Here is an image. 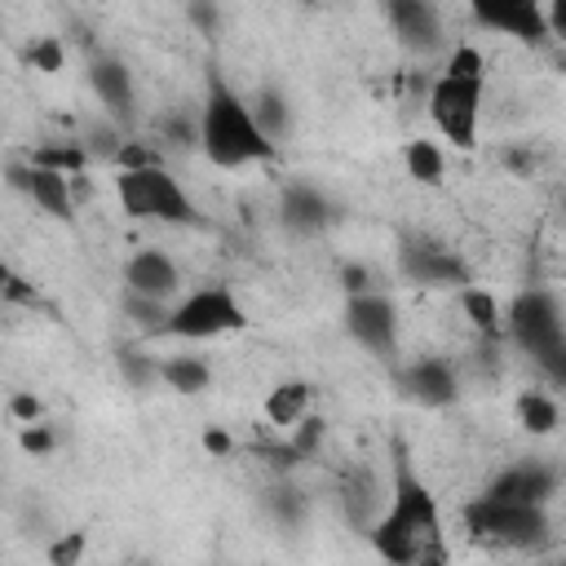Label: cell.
I'll list each match as a JSON object with an SVG mask.
<instances>
[{
  "mask_svg": "<svg viewBox=\"0 0 566 566\" xmlns=\"http://www.w3.org/2000/svg\"><path fill=\"white\" fill-rule=\"evenodd\" d=\"M389 500L380 504L376 522L367 526V539L385 566H451L447 526L438 495L416 473L411 455L394 447V473H389Z\"/></svg>",
  "mask_w": 566,
  "mask_h": 566,
  "instance_id": "6da1fadb",
  "label": "cell"
},
{
  "mask_svg": "<svg viewBox=\"0 0 566 566\" xmlns=\"http://www.w3.org/2000/svg\"><path fill=\"white\" fill-rule=\"evenodd\" d=\"M199 150L217 168H248V164L270 159L279 146L261 133L248 97H239L226 80H212L199 106Z\"/></svg>",
  "mask_w": 566,
  "mask_h": 566,
  "instance_id": "7a4b0ae2",
  "label": "cell"
},
{
  "mask_svg": "<svg viewBox=\"0 0 566 566\" xmlns=\"http://www.w3.org/2000/svg\"><path fill=\"white\" fill-rule=\"evenodd\" d=\"M482 88H486V57L473 44H455L447 53L442 75L429 88V119L455 150H473L478 146Z\"/></svg>",
  "mask_w": 566,
  "mask_h": 566,
  "instance_id": "3957f363",
  "label": "cell"
},
{
  "mask_svg": "<svg viewBox=\"0 0 566 566\" xmlns=\"http://www.w3.org/2000/svg\"><path fill=\"white\" fill-rule=\"evenodd\" d=\"M460 517H464L469 539L500 548V553H535L553 539V522L544 504H509V500L473 495L460 509Z\"/></svg>",
  "mask_w": 566,
  "mask_h": 566,
  "instance_id": "277c9868",
  "label": "cell"
},
{
  "mask_svg": "<svg viewBox=\"0 0 566 566\" xmlns=\"http://www.w3.org/2000/svg\"><path fill=\"white\" fill-rule=\"evenodd\" d=\"M243 327H248V310L239 305V296L226 283H203L168 310V323L159 327V336H168V340H217V336H230V332H243Z\"/></svg>",
  "mask_w": 566,
  "mask_h": 566,
  "instance_id": "5b68a950",
  "label": "cell"
},
{
  "mask_svg": "<svg viewBox=\"0 0 566 566\" xmlns=\"http://www.w3.org/2000/svg\"><path fill=\"white\" fill-rule=\"evenodd\" d=\"M115 195H119V208L133 221H164V226H190V221H199L186 186L164 164L159 168L115 172Z\"/></svg>",
  "mask_w": 566,
  "mask_h": 566,
  "instance_id": "8992f818",
  "label": "cell"
},
{
  "mask_svg": "<svg viewBox=\"0 0 566 566\" xmlns=\"http://www.w3.org/2000/svg\"><path fill=\"white\" fill-rule=\"evenodd\" d=\"M504 332L526 358H544L557 345H566V314L548 287H526L513 296L504 314Z\"/></svg>",
  "mask_w": 566,
  "mask_h": 566,
  "instance_id": "52a82bcc",
  "label": "cell"
},
{
  "mask_svg": "<svg viewBox=\"0 0 566 566\" xmlns=\"http://www.w3.org/2000/svg\"><path fill=\"white\" fill-rule=\"evenodd\" d=\"M345 327L349 336L376 354V358H394L398 349V310L385 292H363V296H349L345 301Z\"/></svg>",
  "mask_w": 566,
  "mask_h": 566,
  "instance_id": "ba28073f",
  "label": "cell"
},
{
  "mask_svg": "<svg viewBox=\"0 0 566 566\" xmlns=\"http://www.w3.org/2000/svg\"><path fill=\"white\" fill-rule=\"evenodd\" d=\"M398 270L407 283H420V287H455V292L469 287V265L460 261V252L424 239H411L398 248Z\"/></svg>",
  "mask_w": 566,
  "mask_h": 566,
  "instance_id": "9c48e42d",
  "label": "cell"
},
{
  "mask_svg": "<svg viewBox=\"0 0 566 566\" xmlns=\"http://www.w3.org/2000/svg\"><path fill=\"white\" fill-rule=\"evenodd\" d=\"M469 13L486 31H500V35L526 40V44L548 40V18H544V9L535 0H478Z\"/></svg>",
  "mask_w": 566,
  "mask_h": 566,
  "instance_id": "30bf717a",
  "label": "cell"
},
{
  "mask_svg": "<svg viewBox=\"0 0 566 566\" xmlns=\"http://www.w3.org/2000/svg\"><path fill=\"white\" fill-rule=\"evenodd\" d=\"M553 491H557V469H548L544 460H517V464L500 469V473L486 482L482 495L509 500V504H544V509H548Z\"/></svg>",
  "mask_w": 566,
  "mask_h": 566,
  "instance_id": "8fae6325",
  "label": "cell"
},
{
  "mask_svg": "<svg viewBox=\"0 0 566 566\" xmlns=\"http://www.w3.org/2000/svg\"><path fill=\"white\" fill-rule=\"evenodd\" d=\"M9 177H13V186H18L40 212H49V217H57V221H66V217L75 212V177L35 168L31 159L18 164V168H9Z\"/></svg>",
  "mask_w": 566,
  "mask_h": 566,
  "instance_id": "7c38bea8",
  "label": "cell"
},
{
  "mask_svg": "<svg viewBox=\"0 0 566 566\" xmlns=\"http://www.w3.org/2000/svg\"><path fill=\"white\" fill-rule=\"evenodd\" d=\"M124 287L168 305V296L181 287V270L164 248H137L128 256V265H124Z\"/></svg>",
  "mask_w": 566,
  "mask_h": 566,
  "instance_id": "4fadbf2b",
  "label": "cell"
},
{
  "mask_svg": "<svg viewBox=\"0 0 566 566\" xmlns=\"http://www.w3.org/2000/svg\"><path fill=\"white\" fill-rule=\"evenodd\" d=\"M398 380H402V389H407L416 402H424V407H451V402L460 398V376H455V367H451L447 358H438V354L416 358Z\"/></svg>",
  "mask_w": 566,
  "mask_h": 566,
  "instance_id": "5bb4252c",
  "label": "cell"
},
{
  "mask_svg": "<svg viewBox=\"0 0 566 566\" xmlns=\"http://www.w3.org/2000/svg\"><path fill=\"white\" fill-rule=\"evenodd\" d=\"M88 88H93V97L106 106V115L115 124H128L133 119V71L119 57H93Z\"/></svg>",
  "mask_w": 566,
  "mask_h": 566,
  "instance_id": "9a60e30c",
  "label": "cell"
},
{
  "mask_svg": "<svg viewBox=\"0 0 566 566\" xmlns=\"http://www.w3.org/2000/svg\"><path fill=\"white\" fill-rule=\"evenodd\" d=\"M389 22L398 31V40L416 53H429L442 44V13L429 0H394L389 4Z\"/></svg>",
  "mask_w": 566,
  "mask_h": 566,
  "instance_id": "2e32d148",
  "label": "cell"
},
{
  "mask_svg": "<svg viewBox=\"0 0 566 566\" xmlns=\"http://www.w3.org/2000/svg\"><path fill=\"white\" fill-rule=\"evenodd\" d=\"M332 217V203L318 186L310 181H292L283 186V199H279V221L292 230V234H318Z\"/></svg>",
  "mask_w": 566,
  "mask_h": 566,
  "instance_id": "e0dca14e",
  "label": "cell"
},
{
  "mask_svg": "<svg viewBox=\"0 0 566 566\" xmlns=\"http://www.w3.org/2000/svg\"><path fill=\"white\" fill-rule=\"evenodd\" d=\"M310 398H314V389H310L305 380H279V385L265 394L261 411H265V420H270L274 429L292 433V429L310 416Z\"/></svg>",
  "mask_w": 566,
  "mask_h": 566,
  "instance_id": "ac0fdd59",
  "label": "cell"
},
{
  "mask_svg": "<svg viewBox=\"0 0 566 566\" xmlns=\"http://www.w3.org/2000/svg\"><path fill=\"white\" fill-rule=\"evenodd\" d=\"M159 385L177 394H203L212 385V367L195 354H172V358H159Z\"/></svg>",
  "mask_w": 566,
  "mask_h": 566,
  "instance_id": "d6986e66",
  "label": "cell"
},
{
  "mask_svg": "<svg viewBox=\"0 0 566 566\" xmlns=\"http://www.w3.org/2000/svg\"><path fill=\"white\" fill-rule=\"evenodd\" d=\"M460 310H464V318L478 327L482 340H500V332H504V314H500L495 292L469 283V287H460Z\"/></svg>",
  "mask_w": 566,
  "mask_h": 566,
  "instance_id": "ffe728a7",
  "label": "cell"
},
{
  "mask_svg": "<svg viewBox=\"0 0 566 566\" xmlns=\"http://www.w3.org/2000/svg\"><path fill=\"white\" fill-rule=\"evenodd\" d=\"M248 106H252V115H256V124H261V133L279 146V137H287V128H292V111H287V97L279 93V88H256L252 97H248Z\"/></svg>",
  "mask_w": 566,
  "mask_h": 566,
  "instance_id": "44dd1931",
  "label": "cell"
},
{
  "mask_svg": "<svg viewBox=\"0 0 566 566\" xmlns=\"http://www.w3.org/2000/svg\"><path fill=\"white\" fill-rule=\"evenodd\" d=\"M402 164H407V177H416L424 186H438L442 172H447V159H442L438 142H424V137H416V142L402 146Z\"/></svg>",
  "mask_w": 566,
  "mask_h": 566,
  "instance_id": "7402d4cb",
  "label": "cell"
},
{
  "mask_svg": "<svg viewBox=\"0 0 566 566\" xmlns=\"http://www.w3.org/2000/svg\"><path fill=\"white\" fill-rule=\"evenodd\" d=\"M31 164H35V168H49V172H62V177H80V172L88 168V150H84V142L35 146V150H31Z\"/></svg>",
  "mask_w": 566,
  "mask_h": 566,
  "instance_id": "603a6c76",
  "label": "cell"
},
{
  "mask_svg": "<svg viewBox=\"0 0 566 566\" xmlns=\"http://www.w3.org/2000/svg\"><path fill=\"white\" fill-rule=\"evenodd\" d=\"M517 424H522L526 433H535V438L553 433V429H557V402H553L548 394H539V389L517 394Z\"/></svg>",
  "mask_w": 566,
  "mask_h": 566,
  "instance_id": "cb8c5ba5",
  "label": "cell"
},
{
  "mask_svg": "<svg viewBox=\"0 0 566 566\" xmlns=\"http://www.w3.org/2000/svg\"><path fill=\"white\" fill-rule=\"evenodd\" d=\"M115 363H119V371H124V380H128L133 389H150V385L159 380V358H150V354L133 349V345H124V349L115 354Z\"/></svg>",
  "mask_w": 566,
  "mask_h": 566,
  "instance_id": "d4e9b609",
  "label": "cell"
},
{
  "mask_svg": "<svg viewBox=\"0 0 566 566\" xmlns=\"http://www.w3.org/2000/svg\"><path fill=\"white\" fill-rule=\"evenodd\" d=\"M168 310H172V305L150 301V296H137V292H128V287H124V314H128L142 332H155V336H159V327L168 323Z\"/></svg>",
  "mask_w": 566,
  "mask_h": 566,
  "instance_id": "484cf974",
  "label": "cell"
},
{
  "mask_svg": "<svg viewBox=\"0 0 566 566\" xmlns=\"http://www.w3.org/2000/svg\"><path fill=\"white\" fill-rule=\"evenodd\" d=\"M84 548H88V531H62L57 539H49L44 557H49V566H80Z\"/></svg>",
  "mask_w": 566,
  "mask_h": 566,
  "instance_id": "4316f807",
  "label": "cell"
},
{
  "mask_svg": "<svg viewBox=\"0 0 566 566\" xmlns=\"http://www.w3.org/2000/svg\"><path fill=\"white\" fill-rule=\"evenodd\" d=\"M27 57H31V66H35V71H44V75L62 71V62H66V53H62V40H57V35H40V40L27 49Z\"/></svg>",
  "mask_w": 566,
  "mask_h": 566,
  "instance_id": "83f0119b",
  "label": "cell"
},
{
  "mask_svg": "<svg viewBox=\"0 0 566 566\" xmlns=\"http://www.w3.org/2000/svg\"><path fill=\"white\" fill-rule=\"evenodd\" d=\"M22 451L27 455H49L53 451V442H57V433L49 429V424H22Z\"/></svg>",
  "mask_w": 566,
  "mask_h": 566,
  "instance_id": "f1b7e54d",
  "label": "cell"
},
{
  "mask_svg": "<svg viewBox=\"0 0 566 566\" xmlns=\"http://www.w3.org/2000/svg\"><path fill=\"white\" fill-rule=\"evenodd\" d=\"M9 416H13V420H22V424H40L44 407H40V398H35V394H13V398H9Z\"/></svg>",
  "mask_w": 566,
  "mask_h": 566,
  "instance_id": "f546056e",
  "label": "cell"
},
{
  "mask_svg": "<svg viewBox=\"0 0 566 566\" xmlns=\"http://www.w3.org/2000/svg\"><path fill=\"white\" fill-rule=\"evenodd\" d=\"M535 367L557 385V389H566V345H557L553 354H544V358H535Z\"/></svg>",
  "mask_w": 566,
  "mask_h": 566,
  "instance_id": "4dcf8cb0",
  "label": "cell"
},
{
  "mask_svg": "<svg viewBox=\"0 0 566 566\" xmlns=\"http://www.w3.org/2000/svg\"><path fill=\"white\" fill-rule=\"evenodd\" d=\"M340 283H345V292H349V296H363V292H376V287H371V270H367V265H345V274H340Z\"/></svg>",
  "mask_w": 566,
  "mask_h": 566,
  "instance_id": "1f68e13d",
  "label": "cell"
},
{
  "mask_svg": "<svg viewBox=\"0 0 566 566\" xmlns=\"http://www.w3.org/2000/svg\"><path fill=\"white\" fill-rule=\"evenodd\" d=\"M504 168H513L517 177H531V172H535V155H531V150L509 146V150H504Z\"/></svg>",
  "mask_w": 566,
  "mask_h": 566,
  "instance_id": "d6a6232c",
  "label": "cell"
},
{
  "mask_svg": "<svg viewBox=\"0 0 566 566\" xmlns=\"http://www.w3.org/2000/svg\"><path fill=\"white\" fill-rule=\"evenodd\" d=\"M4 301H9V305H13V301H22V305H35V287H27L18 274H9V279H4Z\"/></svg>",
  "mask_w": 566,
  "mask_h": 566,
  "instance_id": "836d02e7",
  "label": "cell"
},
{
  "mask_svg": "<svg viewBox=\"0 0 566 566\" xmlns=\"http://www.w3.org/2000/svg\"><path fill=\"white\" fill-rule=\"evenodd\" d=\"M544 18H548V35H553V40H566V0L548 4Z\"/></svg>",
  "mask_w": 566,
  "mask_h": 566,
  "instance_id": "e575fe53",
  "label": "cell"
},
{
  "mask_svg": "<svg viewBox=\"0 0 566 566\" xmlns=\"http://www.w3.org/2000/svg\"><path fill=\"white\" fill-rule=\"evenodd\" d=\"M203 447H208L212 455H226V451H230V438H226L221 429H208V433H203Z\"/></svg>",
  "mask_w": 566,
  "mask_h": 566,
  "instance_id": "d590c367",
  "label": "cell"
},
{
  "mask_svg": "<svg viewBox=\"0 0 566 566\" xmlns=\"http://www.w3.org/2000/svg\"><path fill=\"white\" fill-rule=\"evenodd\" d=\"M562 212H566V186H562Z\"/></svg>",
  "mask_w": 566,
  "mask_h": 566,
  "instance_id": "8d00e7d4",
  "label": "cell"
}]
</instances>
